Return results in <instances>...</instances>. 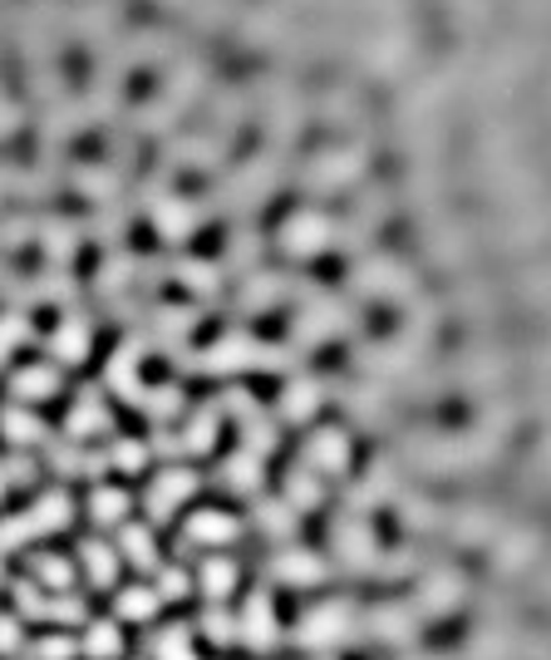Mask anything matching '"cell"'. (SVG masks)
Masks as SVG:
<instances>
[{
    "label": "cell",
    "mask_w": 551,
    "mask_h": 660,
    "mask_svg": "<svg viewBox=\"0 0 551 660\" xmlns=\"http://www.w3.org/2000/svg\"><path fill=\"white\" fill-rule=\"evenodd\" d=\"M11 394L21 405H44L60 394V370L54 365H25V370L11 375Z\"/></svg>",
    "instance_id": "obj_13"
},
{
    "label": "cell",
    "mask_w": 551,
    "mask_h": 660,
    "mask_svg": "<svg viewBox=\"0 0 551 660\" xmlns=\"http://www.w3.org/2000/svg\"><path fill=\"white\" fill-rule=\"evenodd\" d=\"M178 281H188L192 291H217V271L207 262H178Z\"/></svg>",
    "instance_id": "obj_36"
},
{
    "label": "cell",
    "mask_w": 551,
    "mask_h": 660,
    "mask_svg": "<svg viewBox=\"0 0 551 660\" xmlns=\"http://www.w3.org/2000/svg\"><path fill=\"white\" fill-rule=\"evenodd\" d=\"M153 592H158L163 601H182L192 592V576L182 572V567H158V582H153Z\"/></svg>",
    "instance_id": "obj_34"
},
{
    "label": "cell",
    "mask_w": 551,
    "mask_h": 660,
    "mask_svg": "<svg viewBox=\"0 0 551 660\" xmlns=\"http://www.w3.org/2000/svg\"><path fill=\"white\" fill-rule=\"evenodd\" d=\"M330 537H335V557L350 567V572H374V567H380V543H374L364 518H339Z\"/></svg>",
    "instance_id": "obj_8"
},
{
    "label": "cell",
    "mask_w": 551,
    "mask_h": 660,
    "mask_svg": "<svg viewBox=\"0 0 551 660\" xmlns=\"http://www.w3.org/2000/svg\"><path fill=\"white\" fill-rule=\"evenodd\" d=\"M138 405L149 409V415L158 419V424H168V419L182 409V390H178V384H163V390H143V399H138Z\"/></svg>",
    "instance_id": "obj_31"
},
{
    "label": "cell",
    "mask_w": 551,
    "mask_h": 660,
    "mask_svg": "<svg viewBox=\"0 0 551 660\" xmlns=\"http://www.w3.org/2000/svg\"><path fill=\"white\" fill-rule=\"evenodd\" d=\"M69 518H75V503H69V493L50 488V493H40V498L30 503V512H25V528H30V537L40 543V537H50V533H64V528H69Z\"/></svg>",
    "instance_id": "obj_10"
},
{
    "label": "cell",
    "mask_w": 551,
    "mask_h": 660,
    "mask_svg": "<svg viewBox=\"0 0 551 660\" xmlns=\"http://www.w3.org/2000/svg\"><path fill=\"white\" fill-rule=\"evenodd\" d=\"M360 636L380 640V646H409L419 636V611L403 601H380V607L360 611Z\"/></svg>",
    "instance_id": "obj_4"
},
{
    "label": "cell",
    "mask_w": 551,
    "mask_h": 660,
    "mask_svg": "<svg viewBox=\"0 0 551 660\" xmlns=\"http://www.w3.org/2000/svg\"><path fill=\"white\" fill-rule=\"evenodd\" d=\"M236 646L256 650V656H271L276 646H281V621H276V607L266 592H252L242 607V617H236Z\"/></svg>",
    "instance_id": "obj_3"
},
{
    "label": "cell",
    "mask_w": 551,
    "mask_h": 660,
    "mask_svg": "<svg viewBox=\"0 0 551 660\" xmlns=\"http://www.w3.org/2000/svg\"><path fill=\"white\" fill-rule=\"evenodd\" d=\"M296 528H300V512L291 508L286 498H281V503L261 498V503H256V533H261L266 543H291V537H296Z\"/></svg>",
    "instance_id": "obj_17"
},
{
    "label": "cell",
    "mask_w": 551,
    "mask_h": 660,
    "mask_svg": "<svg viewBox=\"0 0 551 660\" xmlns=\"http://www.w3.org/2000/svg\"><path fill=\"white\" fill-rule=\"evenodd\" d=\"M0 656H25L21 617H0Z\"/></svg>",
    "instance_id": "obj_37"
},
{
    "label": "cell",
    "mask_w": 551,
    "mask_h": 660,
    "mask_svg": "<svg viewBox=\"0 0 551 660\" xmlns=\"http://www.w3.org/2000/svg\"><path fill=\"white\" fill-rule=\"evenodd\" d=\"M163 597L153 592V582H133L114 597V621H158Z\"/></svg>",
    "instance_id": "obj_18"
},
{
    "label": "cell",
    "mask_w": 551,
    "mask_h": 660,
    "mask_svg": "<svg viewBox=\"0 0 551 660\" xmlns=\"http://www.w3.org/2000/svg\"><path fill=\"white\" fill-rule=\"evenodd\" d=\"M0 439H5V444L11 448H30V444H40L44 439V424H40V415H30V409H5V415H0Z\"/></svg>",
    "instance_id": "obj_23"
},
{
    "label": "cell",
    "mask_w": 551,
    "mask_h": 660,
    "mask_svg": "<svg viewBox=\"0 0 551 660\" xmlns=\"http://www.w3.org/2000/svg\"><path fill=\"white\" fill-rule=\"evenodd\" d=\"M276 242H281V252H286V256L310 262L316 252H325V246L335 242V227H330L325 213H316V207H300V213H291L286 223H281Z\"/></svg>",
    "instance_id": "obj_2"
},
{
    "label": "cell",
    "mask_w": 551,
    "mask_h": 660,
    "mask_svg": "<svg viewBox=\"0 0 551 660\" xmlns=\"http://www.w3.org/2000/svg\"><path fill=\"white\" fill-rule=\"evenodd\" d=\"M85 660H118L124 656V636H118V621H94V626L79 636Z\"/></svg>",
    "instance_id": "obj_25"
},
{
    "label": "cell",
    "mask_w": 551,
    "mask_h": 660,
    "mask_svg": "<svg viewBox=\"0 0 551 660\" xmlns=\"http://www.w3.org/2000/svg\"><path fill=\"white\" fill-rule=\"evenodd\" d=\"M266 576L271 582H281V586H325L330 582V567H325V557H316L310 547H281L276 557H266Z\"/></svg>",
    "instance_id": "obj_6"
},
{
    "label": "cell",
    "mask_w": 551,
    "mask_h": 660,
    "mask_svg": "<svg viewBox=\"0 0 551 660\" xmlns=\"http://www.w3.org/2000/svg\"><path fill=\"white\" fill-rule=\"evenodd\" d=\"M114 429V415H108V405H104V394H94V390H85L75 399V409H69V419H64V439H99V434H108Z\"/></svg>",
    "instance_id": "obj_11"
},
{
    "label": "cell",
    "mask_w": 551,
    "mask_h": 660,
    "mask_svg": "<svg viewBox=\"0 0 551 660\" xmlns=\"http://www.w3.org/2000/svg\"><path fill=\"white\" fill-rule=\"evenodd\" d=\"M89 341H94V335H89V326L79 316H64L60 326L50 330V355L60 365H79V360H89Z\"/></svg>",
    "instance_id": "obj_16"
},
{
    "label": "cell",
    "mask_w": 551,
    "mask_h": 660,
    "mask_svg": "<svg viewBox=\"0 0 551 660\" xmlns=\"http://www.w3.org/2000/svg\"><path fill=\"white\" fill-rule=\"evenodd\" d=\"M153 227H158L168 242H182V237L197 227V207L178 203V198H163V207H153Z\"/></svg>",
    "instance_id": "obj_24"
},
{
    "label": "cell",
    "mask_w": 551,
    "mask_h": 660,
    "mask_svg": "<svg viewBox=\"0 0 551 660\" xmlns=\"http://www.w3.org/2000/svg\"><path fill=\"white\" fill-rule=\"evenodd\" d=\"M149 656L153 660H197V650H192V626L158 631V636L149 640Z\"/></svg>",
    "instance_id": "obj_27"
},
{
    "label": "cell",
    "mask_w": 551,
    "mask_h": 660,
    "mask_svg": "<svg viewBox=\"0 0 551 660\" xmlns=\"http://www.w3.org/2000/svg\"><path fill=\"white\" fill-rule=\"evenodd\" d=\"M197 592L207 597V607H227V597L236 592V582H242V567L232 562V557H213V562L197 567Z\"/></svg>",
    "instance_id": "obj_12"
},
{
    "label": "cell",
    "mask_w": 551,
    "mask_h": 660,
    "mask_svg": "<svg viewBox=\"0 0 551 660\" xmlns=\"http://www.w3.org/2000/svg\"><path fill=\"white\" fill-rule=\"evenodd\" d=\"M79 567H85V576L94 586H114L118 582V547L89 537V543H79Z\"/></svg>",
    "instance_id": "obj_21"
},
{
    "label": "cell",
    "mask_w": 551,
    "mask_h": 660,
    "mask_svg": "<svg viewBox=\"0 0 551 660\" xmlns=\"http://www.w3.org/2000/svg\"><path fill=\"white\" fill-rule=\"evenodd\" d=\"M300 469L316 473V479H339L350 469V434L345 429H316L300 448Z\"/></svg>",
    "instance_id": "obj_5"
},
{
    "label": "cell",
    "mask_w": 551,
    "mask_h": 660,
    "mask_svg": "<svg viewBox=\"0 0 551 660\" xmlns=\"http://www.w3.org/2000/svg\"><path fill=\"white\" fill-rule=\"evenodd\" d=\"M182 543L188 547H232V543H242V522L222 508H197L182 522Z\"/></svg>",
    "instance_id": "obj_9"
},
{
    "label": "cell",
    "mask_w": 551,
    "mask_h": 660,
    "mask_svg": "<svg viewBox=\"0 0 551 660\" xmlns=\"http://www.w3.org/2000/svg\"><path fill=\"white\" fill-rule=\"evenodd\" d=\"M5 493H11V483H5V473H0V503H5Z\"/></svg>",
    "instance_id": "obj_38"
},
{
    "label": "cell",
    "mask_w": 551,
    "mask_h": 660,
    "mask_svg": "<svg viewBox=\"0 0 551 660\" xmlns=\"http://www.w3.org/2000/svg\"><path fill=\"white\" fill-rule=\"evenodd\" d=\"M217 405H202L197 415H188V429H182V454H207L217 444Z\"/></svg>",
    "instance_id": "obj_26"
},
{
    "label": "cell",
    "mask_w": 551,
    "mask_h": 660,
    "mask_svg": "<svg viewBox=\"0 0 551 660\" xmlns=\"http://www.w3.org/2000/svg\"><path fill=\"white\" fill-rule=\"evenodd\" d=\"M320 399H325V390L316 380H291L281 390V399H276V415L286 419V424H306V419H316Z\"/></svg>",
    "instance_id": "obj_15"
},
{
    "label": "cell",
    "mask_w": 551,
    "mask_h": 660,
    "mask_svg": "<svg viewBox=\"0 0 551 660\" xmlns=\"http://www.w3.org/2000/svg\"><path fill=\"white\" fill-rule=\"evenodd\" d=\"M21 341H30V326L21 316H0V365L21 351Z\"/></svg>",
    "instance_id": "obj_35"
},
{
    "label": "cell",
    "mask_w": 551,
    "mask_h": 660,
    "mask_svg": "<svg viewBox=\"0 0 551 660\" xmlns=\"http://www.w3.org/2000/svg\"><path fill=\"white\" fill-rule=\"evenodd\" d=\"M30 660H79V640L75 636H40L25 646Z\"/></svg>",
    "instance_id": "obj_33"
},
{
    "label": "cell",
    "mask_w": 551,
    "mask_h": 660,
    "mask_svg": "<svg viewBox=\"0 0 551 660\" xmlns=\"http://www.w3.org/2000/svg\"><path fill=\"white\" fill-rule=\"evenodd\" d=\"M286 503L296 512H310V508H320V503H325V483L316 479V473H306V469H296L286 479Z\"/></svg>",
    "instance_id": "obj_28"
},
{
    "label": "cell",
    "mask_w": 551,
    "mask_h": 660,
    "mask_svg": "<svg viewBox=\"0 0 551 660\" xmlns=\"http://www.w3.org/2000/svg\"><path fill=\"white\" fill-rule=\"evenodd\" d=\"M114 547L118 562H133L138 572H158V537H153V528H124Z\"/></svg>",
    "instance_id": "obj_19"
},
{
    "label": "cell",
    "mask_w": 551,
    "mask_h": 660,
    "mask_svg": "<svg viewBox=\"0 0 551 660\" xmlns=\"http://www.w3.org/2000/svg\"><path fill=\"white\" fill-rule=\"evenodd\" d=\"M192 493H197V473H192L188 464H168V469H158V479L149 483V503H143V508H149L153 522H168Z\"/></svg>",
    "instance_id": "obj_7"
},
{
    "label": "cell",
    "mask_w": 551,
    "mask_h": 660,
    "mask_svg": "<svg viewBox=\"0 0 551 660\" xmlns=\"http://www.w3.org/2000/svg\"><path fill=\"white\" fill-rule=\"evenodd\" d=\"M355 636H360V607L355 601H320L296 621V646L316 650V656L350 646Z\"/></svg>",
    "instance_id": "obj_1"
},
{
    "label": "cell",
    "mask_w": 551,
    "mask_h": 660,
    "mask_svg": "<svg viewBox=\"0 0 551 660\" xmlns=\"http://www.w3.org/2000/svg\"><path fill=\"white\" fill-rule=\"evenodd\" d=\"M197 631L207 640H213L217 650H227V646H236V617L227 607H207V617L197 621Z\"/></svg>",
    "instance_id": "obj_29"
},
{
    "label": "cell",
    "mask_w": 551,
    "mask_h": 660,
    "mask_svg": "<svg viewBox=\"0 0 551 660\" xmlns=\"http://www.w3.org/2000/svg\"><path fill=\"white\" fill-rule=\"evenodd\" d=\"M458 597H463V582H458L453 572H438V576L428 572L424 582H419V607H413V611H419V621L444 617L448 607H458Z\"/></svg>",
    "instance_id": "obj_14"
},
{
    "label": "cell",
    "mask_w": 551,
    "mask_h": 660,
    "mask_svg": "<svg viewBox=\"0 0 551 660\" xmlns=\"http://www.w3.org/2000/svg\"><path fill=\"white\" fill-rule=\"evenodd\" d=\"M35 582H44L50 592H69L75 586V567L64 557H35Z\"/></svg>",
    "instance_id": "obj_32"
},
{
    "label": "cell",
    "mask_w": 551,
    "mask_h": 660,
    "mask_svg": "<svg viewBox=\"0 0 551 660\" xmlns=\"http://www.w3.org/2000/svg\"><path fill=\"white\" fill-rule=\"evenodd\" d=\"M108 464L118 473H143L149 469V444H138V439H114L108 444Z\"/></svg>",
    "instance_id": "obj_30"
},
{
    "label": "cell",
    "mask_w": 551,
    "mask_h": 660,
    "mask_svg": "<svg viewBox=\"0 0 551 660\" xmlns=\"http://www.w3.org/2000/svg\"><path fill=\"white\" fill-rule=\"evenodd\" d=\"M128 508H133V498H128L118 483H99V488L89 493V518H94L99 528H124Z\"/></svg>",
    "instance_id": "obj_22"
},
{
    "label": "cell",
    "mask_w": 551,
    "mask_h": 660,
    "mask_svg": "<svg viewBox=\"0 0 551 660\" xmlns=\"http://www.w3.org/2000/svg\"><path fill=\"white\" fill-rule=\"evenodd\" d=\"M261 479H266L261 454H252V448H236V454H227V464H222V488L256 493V488H261Z\"/></svg>",
    "instance_id": "obj_20"
}]
</instances>
